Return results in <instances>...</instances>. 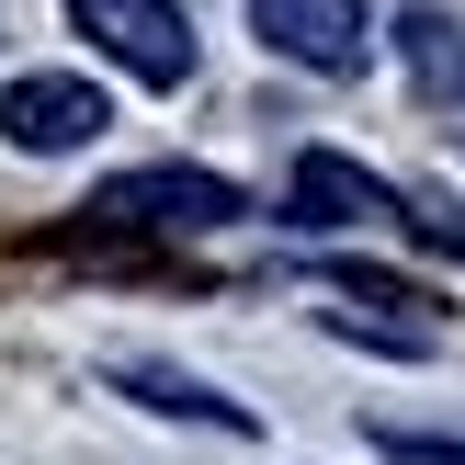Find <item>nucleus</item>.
Instances as JSON below:
<instances>
[{
	"label": "nucleus",
	"instance_id": "obj_4",
	"mask_svg": "<svg viewBox=\"0 0 465 465\" xmlns=\"http://www.w3.org/2000/svg\"><path fill=\"white\" fill-rule=\"evenodd\" d=\"M250 35L272 57L318 68V80H352L363 68V0H250Z\"/></svg>",
	"mask_w": 465,
	"mask_h": 465
},
{
	"label": "nucleus",
	"instance_id": "obj_5",
	"mask_svg": "<svg viewBox=\"0 0 465 465\" xmlns=\"http://www.w3.org/2000/svg\"><path fill=\"white\" fill-rule=\"evenodd\" d=\"M375 216H398V193H386L363 159H330V148L295 159V182H284V227H375Z\"/></svg>",
	"mask_w": 465,
	"mask_h": 465
},
{
	"label": "nucleus",
	"instance_id": "obj_6",
	"mask_svg": "<svg viewBox=\"0 0 465 465\" xmlns=\"http://www.w3.org/2000/svg\"><path fill=\"white\" fill-rule=\"evenodd\" d=\"M330 330L386 341V352H431V318L409 284H375V272H330Z\"/></svg>",
	"mask_w": 465,
	"mask_h": 465
},
{
	"label": "nucleus",
	"instance_id": "obj_7",
	"mask_svg": "<svg viewBox=\"0 0 465 465\" xmlns=\"http://www.w3.org/2000/svg\"><path fill=\"white\" fill-rule=\"evenodd\" d=\"M398 57H409V91H420V103H465V23L454 12H409Z\"/></svg>",
	"mask_w": 465,
	"mask_h": 465
},
{
	"label": "nucleus",
	"instance_id": "obj_8",
	"mask_svg": "<svg viewBox=\"0 0 465 465\" xmlns=\"http://www.w3.org/2000/svg\"><path fill=\"white\" fill-rule=\"evenodd\" d=\"M114 386H125V398H148V409H171V420H204V431H250V409H239V398H216V386L171 375V363H114Z\"/></svg>",
	"mask_w": 465,
	"mask_h": 465
},
{
	"label": "nucleus",
	"instance_id": "obj_2",
	"mask_svg": "<svg viewBox=\"0 0 465 465\" xmlns=\"http://www.w3.org/2000/svg\"><path fill=\"white\" fill-rule=\"evenodd\" d=\"M68 23H80L125 80H148V91L193 80V23H182V0H68Z\"/></svg>",
	"mask_w": 465,
	"mask_h": 465
},
{
	"label": "nucleus",
	"instance_id": "obj_1",
	"mask_svg": "<svg viewBox=\"0 0 465 465\" xmlns=\"http://www.w3.org/2000/svg\"><path fill=\"white\" fill-rule=\"evenodd\" d=\"M80 216L103 227V239H204V227L239 216V182L193 171V159H159V171H114Z\"/></svg>",
	"mask_w": 465,
	"mask_h": 465
},
{
	"label": "nucleus",
	"instance_id": "obj_9",
	"mask_svg": "<svg viewBox=\"0 0 465 465\" xmlns=\"http://www.w3.org/2000/svg\"><path fill=\"white\" fill-rule=\"evenodd\" d=\"M375 443L398 454V465H465V443H443V431H386V420H375Z\"/></svg>",
	"mask_w": 465,
	"mask_h": 465
},
{
	"label": "nucleus",
	"instance_id": "obj_3",
	"mask_svg": "<svg viewBox=\"0 0 465 465\" xmlns=\"http://www.w3.org/2000/svg\"><path fill=\"white\" fill-rule=\"evenodd\" d=\"M114 114H103V91L91 80H57V68H23L12 91H0V136H12L23 159H57V148H91Z\"/></svg>",
	"mask_w": 465,
	"mask_h": 465
}]
</instances>
